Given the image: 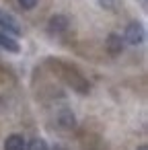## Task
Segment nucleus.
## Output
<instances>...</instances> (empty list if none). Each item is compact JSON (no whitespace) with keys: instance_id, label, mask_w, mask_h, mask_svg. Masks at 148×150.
Returning <instances> with one entry per match:
<instances>
[{"instance_id":"6","label":"nucleus","mask_w":148,"mask_h":150,"mask_svg":"<svg viewBox=\"0 0 148 150\" xmlns=\"http://www.w3.org/2000/svg\"><path fill=\"white\" fill-rule=\"evenodd\" d=\"M0 47L6 50V52H11V54H19V52H21L19 41H17L15 37H11L8 33H4V31H0Z\"/></svg>"},{"instance_id":"8","label":"nucleus","mask_w":148,"mask_h":150,"mask_svg":"<svg viewBox=\"0 0 148 150\" xmlns=\"http://www.w3.org/2000/svg\"><path fill=\"white\" fill-rule=\"evenodd\" d=\"M58 123H60L64 129H72V127L76 125V117H74V113H72L70 109H62V111L58 113Z\"/></svg>"},{"instance_id":"9","label":"nucleus","mask_w":148,"mask_h":150,"mask_svg":"<svg viewBox=\"0 0 148 150\" xmlns=\"http://www.w3.org/2000/svg\"><path fill=\"white\" fill-rule=\"evenodd\" d=\"M25 150H50V146L43 138H33L29 142V146H25Z\"/></svg>"},{"instance_id":"1","label":"nucleus","mask_w":148,"mask_h":150,"mask_svg":"<svg viewBox=\"0 0 148 150\" xmlns=\"http://www.w3.org/2000/svg\"><path fill=\"white\" fill-rule=\"evenodd\" d=\"M123 39H125L130 45H140V43L144 41V27H142V23H138V21L130 23V25L125 27Z\"/></svg>"},{"instance_id":"5","label":"nucleus","mask_w":148,"mask_h":150,"mask_svg":"<svg viewBox=\"0 0 148 150\" xmlns=\"http://www.w3.org/2000/svg\"><path fill=\"white\" fill-rule=\"evenodd\" d=\"M105 47H107V52H109L111 56H119V54L123 52V39H121V35L109 33L107 39H105Z\"/></svg>"},{"instance_id":"3","label":"nucleus","mask_w":148,"mask_h":150,"mask_svg":"<svg viewBox=\"0 0 148 150\" xmlns=\"http://www.w3.org/2000/svg\"><path fill=\"white\" fill-rule=\"evenodd\" d=\"M66 80H68V82H70V86H72V88H76L78 93H82V95H84V93H89V82H86V80H84V78L74 70V68H72V70H70V68L66 70Z\"/></svg>"},{"instance_id":"10","label":"nucleus","mask_w":148,"mask_h":150,"mask_svg":"<svg viewBox=\"0 0 148 150\" xmlns=\"http://www.w3.org/2000/svg\"><path fill=\"white\" fill-rule=\"evenodd\" d=\"M37 2H39V0H19V6L23 11H33L37 6Z\"/></svg>"},{"instance_id":"11","label":"nucleus","mask_w":148,"mask_h":150,"mask_svg":"<svg viewBox=\"0 0 148 150\" xmlns=\"http://www.w3.org/2000/svg\"><path fill=\"white\" fill-rule=\"evenodd\" d=\"M138 150H148V146H146V144H142V146H138Z\"/></svg>"},{"instance_id":"4","label":"nucleus","mask_w":148,"mask_h":150,"mask_svg":"<svg viewBox=\"0 0 148 150\" xmlns=\"http://www.w3.org/2000/svg\"><path fill=\"white\" fill-rule=\"evenodd\" d=\"M68 25H70L68 17H64V15H54V17L50 19V23H47V31H50L52 35H60V33H64V31L68 29Z\"/></svg>"},{"instance_id":"2","label":"nucleus","mask_w":148,"mask_h":150,"mask_svg":"<svg viewBox=\"0 0 148 150\" xmlns=\"http://www.w3.org/2000/svg\"><path fill=\"white\" fill-rule=\"evenodd\" d=\"M0 27H2L4 33H8V35H21V25H19V21H17L13 15L4 13V11H0Z\"/></svg>"},{"instance_id":"7","label":"nucleus","mask_w":148,"mask_h":150,"mask_svg":"<svg viewBox=\"0 0 148 150\" xmlns=\"http://www.w3.org/2000/svg\"><path fill=\"white\" fill-rule=\"evenodd\" d=\"M25 138L21 134H11L4 140V150H25Z\"/></svg>"}]
</instances>
